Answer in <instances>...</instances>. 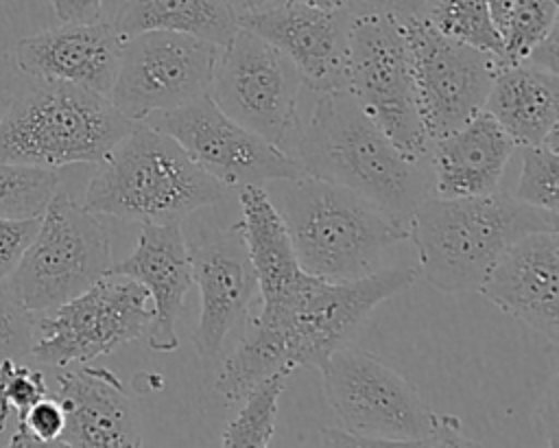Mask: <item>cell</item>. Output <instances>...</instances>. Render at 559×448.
Masks as SVG:
<instances>
[{
    "instance_id": "obj_1",
    "label": "cell",
    "mask_w": 559,
    "mask_h": 448,
    "mask_svg": "<svg viewBox=\"0 0 559 448\" xmlns=\"http://www.w3.org/2000/svg\"><path fill=\"white\" fill-rule=\"evenodd\" d=\"M304 175L343 186L408 225L435 194L428 157H408L362 111L347 90L323 92L297 144Z\"/></svg>"
},
{
    "instance_id": "obj_19",
    "label": "cell",
    "mask_w": 559,
    "mask_h": 448,
    "mask_svg": "<svg viewBox=\"0 0 559 448\" xmlns=\"http://www.w3.org/2000/svg\"><path fill=\"white\" fill-rule=\"evenodd\" d=\"M107 273H118L142 284L151 297L153 319L148 345L155 352H173L179 345L177 319L183 297L192 288L188 240L181 223H142L135 249Z\"/></svg>"
},
{
    "instance_id": "obj_8",
    "label": "cell",
    "mask_w": 559,
    "mask_h": 448,
    "mask_svg": "<svg viewBox=\"0 0 559 448\" xmlns=\"http://www.w3.org/2000/svg\"><path fill=\"white\" fill-rule=\"evenodd\" d=\"M419 278L417 267L376 269L356 280L308 275L297 293L277 308L255 317L277 328L288 369L321 367L323 361L356 334L367 315Z\"/></svg>"
},
{
    "instance_id": "obj_2",
    "label": "cell",
    "mask_w": 559,
    "mask_h": 448,
    "mask_svg": "<svg viewBox=\"0 0 559 448\" xmlns=\"http://www.w3.org/2000/svg\"><path fill=\"white\" fill-rule=\"evenodd\" d=\"M559 212L528 205L513 194L426 197L408 219L417 273L443 293L478 291L500 254L518 238L559 229Z\"/></svg>"
},
{
    "instance_id": "obj_39",
    "label": "cell",
    "mask_w": 559,
    "mask_h": 448,
    "mask_svg": "<svg viewBox=\"0 0 559 448\" xmlns=\"http://www.w3.org/2000/svg\"><path fill=\"white\" fill-rule=\"evenodd\" d=\"M487 4H489L491 17H493V22H496L498 31H502L504 20H507V15H509V9H511L513 0H487Z\"/></svg>"
},
{
    "instance_id": "obj_31",
    "label": "cell",
    "mask_w": 559,
    "mask_h": 448,
    "mask_svg": "<svg viewBox=\"0 0 559 448\" xmlns=\"http://www.w3.org/2000/svg\"><path fill=\"white\" fill-rule=\"evenodd\" d=\"M48 396V385L41 372L7 358L0 363V431L4 428L9 413L17 415V422L26 411Z\"/></svg>"
},
{
    "instance_id": "obj_12",
    "label": "cell",
    "mask_w": 559,
    "mask_h": 448,
    "mask_svg": "<svg viewBox=\"0 0 559 448\" xmlns=\"http://www.w3.org/2000/svg\"><path fill=\"white\" fill-rule=\"evenodd\" d=\"M301 85L299 72L275 46L240 26L221 50L207 96L238 125L282 146L297 125Z\"/></svg>"
},
{
    "instance_id": "obj_40",
    "label": "cell",
    "mask_w": 559,
    "mask_h": 448,
    "mask_svg": "<svg viewBox=\"0 0 559 448\" xmlns=\"http://www.w3.org/2000/svg\"><path fill=\"white\" fill-rule=\"evenodd\" d=\"M240 2H242V9H245V11H260V9L280 4V2H284V0H240Z\"/></svg>"
},
{
    "instance_id": "obj_34",
    "label": "cell",
    "mask_w": 559,
    "mask_h": 448,
    "mask_svg": "<svg viewBox=\"0 0 559 448\" xmlns=\"http://www.w3.org/2000/svg\"><path fill=\"white\" fill-rule=\"evenodd\" d=\"M41 216L31 219H9L0 216V282L9 278V273L20 262L22 254L31 245Z\"/></svg>"
},
{
    "instance_id": "obj_32",
    "label": "cell",
    "mask_w": 559,
    "mask_h": 448,
    "mask_svg": "<svg viewBox=\"0 0 559 448\" xmlns=\"http://www.w3.org/2000/svg\"><path fill=\"white\" fill-rule=\"evenodd\" d=\"M35 337V313L15 299L0 282V363L20 361L31 354Z\"/></svg>"
},
{
    "instance_id": "obj_20",
    "label": "cell",
    "mask_w": 559,
    "mask_h": 448,
    "mask_svg": "<svg viewBox=\"0 0 559 448\" xmlns=\"http://www.w3.org/2000/svg\"><path fill=\"white\" fill-rule=\"evenodd\" d=\"M66 424L57 446H140V424L118 376L105 367L68 369L57 376Z\"/></svg>"
},
{
    "instance_id": "obj_6",
    "label": "cell",
    "mask_w": 559,
    "mask_h": 448,
    "mask_svg": "<svg viewBox=\"0 0 559 448\" xmlns=\"http://www.w3.org/2000/svg\"><path fill=\"white\" fill-rule=\"evenodd\" d=\"M133 120L105 94L61 81H37L0 118V160L57 170L98 164Z\"/></svg>"
},
{
    "instance_id": "obj_29",
    "label": "cell",
    "mask_w": 559,
    "mask_h": 448,
    "mask_svg": "<svg viewBox=\"0 0 559 448\" xmlns=\"http://www.w3.org/2000/svg\"><path fill=\"white\" fill-rule=\"evenodd\" d=\"M557 0H513L500 31L498 66L518 63L557 26Z\"/></svg>"
},
{
    "instance_id": "obj_23",
    "label": "cell",
    "mask_w": 559,
    "mask_h": 448,
    "mask_svg": "<svg viewBox=\"0 0 559 448\" xmlns=\"http://www.w3.org/2000/svg\"><path fill=\"white\" fill-rule=\"evenodd\" d=\"M515 146L542 144L559 131V72L526 61L498 66L485 107Z\"/></svg>"
},
{
    "instance_id": "obj_38",
    "label": "cell",
    "mask_w": 559,
    "mask_h": 448,
    "mask_svg": "<svg viewBox=\"0 0 559 448\" xmlns=\"http://www.w3.org/2000/svg\"><path fill=\"white\" fill-rule=\"evenodd\" d=\"M286 2H301V4H310V7L328 9V11H336V9H354V11H360L354 0H286Z\"/></svg>"
},
{
    "instance_id": "obj_15",
    "label": "cell",
    "mask_w": 559,
    "mask_h": 448,
    "mask_svg": "<svg viewBox=\"0 0 559 448\" xmlns=\"http://www.w3.org/2000/svg\"><path fill=\"white\" fill-rule=\"evenodd\" d=\"M354 9H319L280 2L260 11H242L238 24L275 46L312 92L347 90L349 22Z\"/></svg>"
},
{
    "instance_id": "obj_28",
    "label": "cell",
    "mask_w": 559,
    "mask_h": 448,
    "mask_svg": "<svg viewBox=\"0 0 559 448\" xmlns=\"http://www.w3.org/2000/svg\"><path fill=\"white\" fill-rule=\"evenodd\" d=\"M286 374H273L258 382L245 398L238 415L223 433V446H269L275 435L277 402L286 385Z\"/></svg>"
},
{
    "instance_id": "obj_18",
    "label": "cell",
    "mask_w": 559,
    "mask_h": 448,
    "mask_svg": "<svg viewBox=\"0 0 559 448\" xmlns=\"http://www.w3.org/2000/svg\"><path fill=\"white\" fill-rule=\"evenodd\" d=\"M122 37L114 24L63 22L15 46L17 68L35 81H61L109 94L120 66Z\"/></svg>"
},
{
    "instance_id": "obj_9",
    "label": "cell",
    "mask_w": 559,
    "mask_h": 448,
    "mask_svg": "<svg viewBox=\"0 0 559 448\" xmlns=\"http://www.w3.org/2000/svg\"><path fill=\"white\" fill-rule=\"evenodd\" d=\"M347 92L408 157H428L415 70L402 24L373 11H354L349 22Z\"/></svg>"
},
{
    "instance_id": "obj_11",
    "label": "cell",
    "mask_w": 559,
    "mask_h": 448,
    "mask_svg": "<svg viewBox=\"0 0 559 448\" xmlns=\"http://www.w3.org/2000/svg\"><path fill=\"white\" fill-rule=\"evenodd\" d=\"M221 46L175 31H142L122 39L120 66L107 94L129 120L177 109L210 92Z\"/></svg>"
},
{
    "instance_id": "obj_30",
    "label": "cell",
    "mask_w": 559,
    "mask_h": 448,
    "mask_svg": "<svg viewBox=\"0 0 559 448\" xmlns=\"http://www.w3.org/2000/svg\"><path fill=\"white\" fill-rule=\"evenodd\" d=\"M557 181H559V142L555 131L542 144L524 146L522 173H520L518 190L513 197L528 205H535L548 212H559Z\"/></svg>"
},
{
    "instance_id": "obj_13",
    "label": "cell",
    "mask_w": 559,
    "mask_h": 448,
    "mask_svg": "<svg viewBox=\"0 0 559 448\" xmlns=\"http://www.w3.org/2000/svg\"><path fill=\"white\" fill-rule=\"evenodd\" d=\"M146 122L175 138L197 166L229 190L304 175L297 157L238 125L207 94Z\"/></svg>"
},
{
    "instance_id": "obj_10",
    "label": "cell",
    "mask_w": 559,
    "mask_h": 448,
    "mask_svg": "<svg viewBox=\"0 0 559 448\" xmlns=\"http://www.w3.org/2000/svg\"><path fill=\"white\" fill-rule=\"evenodd\" d=\"M151 319L153 306L146 288L127 275L107 273L35 319L31 356L52 367L90 363L140 339Z\"/></svg>"
},
{
    "instance_id": "obj_26",
    "label": "cell",
    "mask_w": 559,
    "mask_h": 448,
    "mask_svg": "<svg viewBox=\"0 0 559 448\" xmlns=\"http://www.w3.org/2000/svg\"><path fill=\"white\" fill-rule=\"evenodd\" d=\"M57 190V170L0 160V216H41Z\"/></svg>"
},
{
    "instance_id": "obj_33",
    "label": "cell",
    "mask_w": 559,
    "mask_h": 448,
    "mask_svg": "<svg viewBox=\"0 0 559 448\" xmlns=\"http://www.w3.org/2000/svg\"><path fill=\"white\" fill-rule=\"evenodd\" d=\"M63 424L66 415L59 400L55 396H44L17 422L9 446H57Z\"/></svg>"
},
{
    "instance_id": "obj_16",
    "label": "cell",
    "mask_w": 559,
    "mask_h": 448,
    "mask_svg": "<svg viewBox=\"0 0 559 448\" xmlns=\"http://www.w3.org/2000/svg\"><path fill=\"white\" fill-rule=\"evenodd\" d=\"M188 256L192 284H197L201 295L192 343L203 361H212L231 328L247 317L258 293V278L240 223L188 243Z\"/></svg>"
},
{
    "instance_id": "obj_21",
    "label": "cell",
    "mask_w": 559,
    "mask_h": 448,
    "mask_svg": "<svg viewBox=\"0 0 559 448\" xmlns=\"http://www.w3.org/2000/svg\"><path fill=\"white\" fill-rule=\"evenodd\" d=\"M515 142L498 120L480 109L459 129L435 138L428 149L435 194L478 197L496 192Z\"/></svg>"
},
{
    "instance_id": "obj_14",
    "label": "cell",
    "mask_w": 559,
    "mask_h": 448,
    "mask_svg": "<svg viewBox=\"0 0 559 448\" xmlns=\"http://www.w3.org/2000/svg\"><path fill=\"white\" fill-rule=\"evenodd\" d=\"M402 31L413 57L421 122L432 142L485 107L498 59L443 35L428 20L406 22Z\"/></svg>"
},
{
    "instance_id": "obj_37",
    "label": "cell",
    "mask_w": 559,
    "mask_h": 448,
    "mask_svg": "<svg viewBox=\"0 0 559 448\" xmlns=\"http://www.w3.org/2000/svg\"><path fill=\"white\" fill-rule=\"evenodd\" d=\"M559 33H557V26L526 55V63H533L537 68H544V70H550V72H559Z\"/></svg>"
},
{
    "instance_id": "obj_35",
    "label": "cell",
    "mask_w": 559,
    "mask_h": 448,
    "mask_svg": "<svg viewBox=\"0 0 559 448\" xmlns=\"http://www.w3.org/2000/svg\"><path fill=\"white\" fill-rule=\"evenodd\" d=\"M360 11H373L389 15L400 24L426 20L432 0H354Z\"/></svg>"
},
{
    "instance_id": "obj_27",
    "label": "cell",
    "mask_w": 559,
    "mask_h": 448,
    "mask_svg": "<svg viewBox=\"0 0 559 448\" xmlns=\"http://www.w3.org/2000/svg\"><path fill=\"white\" fill-rule=\"evenodd\" d=\"M426 20L443 35L500 59L502 37L487 0H432Z\"/></svg>"
},
{
    "instance_id": "obj_7",
    "label": "cell",
    "mask_w": 559,
    "mask_h": 448,
    "mask_svg": "<svg viewBox=\"0 0 559 448\" xmlns=\"http://www.w3.org/2000/svg\"><path fill=\"white\" fill-rule=\"evenodd\" d=\"M109 267V232L98 214L57 190L2 286L28 310L44 313L83 293L107 275Z\"/></svg>"
},
{
    "instance_id": "obj_3",
    "label": "cell",
    "mask_w": 559,
    "mask_h": 448,
    "mask_svg": "<svg viewBox=\"0 0 559 448\" xmlns=\"http://www.w3.org/2000/svg\"><path fill=\"white\" fill-rule=\"evenodd\" d=\"M323 393L345 428L325 426L323 446H476L456 415L435 413L376 354L343 345L323 365Z\"/></svg>"
},
{
    "instance_id": "obj_4",
    "label": "cell",
    "mask_w": 559,
    "mask_h": 448,
    "mask_svg": "<svg viewBox=\"0 0 559 448\" xmlns=\"http://www.w3.org/2000/svg\"><path fill=\"white\" fill-rule=\"evenodd\" d=\"M266 188L295 247L299 267L325 280H356L380 269L384 251L408 238V225L365 197L310 177Z\"/></svg>"
},
{
    "instance_id": "obj_5",
    "label": "cell",
    "mask_w": 559,
    "mask_h": 448,
    "mask_svg": "<svg viewBox=\"0 0 559 448\" xmlns=\"http://www.w3.org/2000/svg\"><path fill=\"white\" fill-rule=\"evenodd\" d=\"M229 188L197 166L175 138L135 120L98 162L83 197L94 214L142 223H181L221 203Z\"/></svg>"
},
{
    "instance_id": "obj_36",
    "label": "cell",
    "mask_w": 559,
    "mask_h": 448,
    "mask_svg": "<svg viewBox=\"0 0 559 448\" xmlns=\"http://www.w3.org/2000/svg\"><path fill=\"white\" fill-rule=\"evenodd\" d=\"M61 22H94L100 15L103 0H48Z\"/></svg>"
},
{
    "instance_id": "obj_22",
    "label": "cell",
    "mask_w": 559,
    "mask_h": 448,
    "mask_svg": "<svg viewBox=\"0 0 559 448\" xmlns=\"http://www.w3.org/2000/svg\"><path fill=\"white\" fill-rule=\"evenodd\" d=\"M238 201L242 210L238 223L258 278L260 308H277L297 293L310 273L299 267L288 229L266 188L242 186Z\"/></svg>"
},
{
    "instance_id": "obj_25",
    "label": "cell",
    "mask_w": 559,
    "mask_h": 448,
    "mask_svg": "<svg viewBox=\"0 0 559 448\" xmlns=\"http://www.w3.org/2000/svg\"><path fill=\"white\" fill-rule=\"evenodd\" d=\"M273 374H290L282 337L275 326L262 321L260 317H251L247 332L223 361L214 389L227 402H238L258 382Z\"/></svg>"
},
{
    "instance_id": "obj_24",
    "label": "cell",
    "mask_w": 559,
    "mask_h": 448,
    "mask_svg": "<svg viewBox=\"0 0 559 448\" xmlns=\"http://www.w3.org/2000/svg\"><path fill=\"white\" fill-rule=\"evenodd\" d=\"M114 28L122 39L142 31H175L223 48L240 24L231 0H124Z\"/></svg>"
},
{
    "instance_id": "obj_17",
    "label": "cell",
    "mask_w": 559,
    "mask_h": 448,
    "mask_svg": "<svg viewBox=\"0 0 559 448\" xmlns=\"http://www.w3.org/2000/svg\"><path fill=\"white\" fill-rule=\"evenodd\" d=\"M491 304L559 341V229L531 232L511 243L478 288Z\"/></svg>"
}]
</instances>
